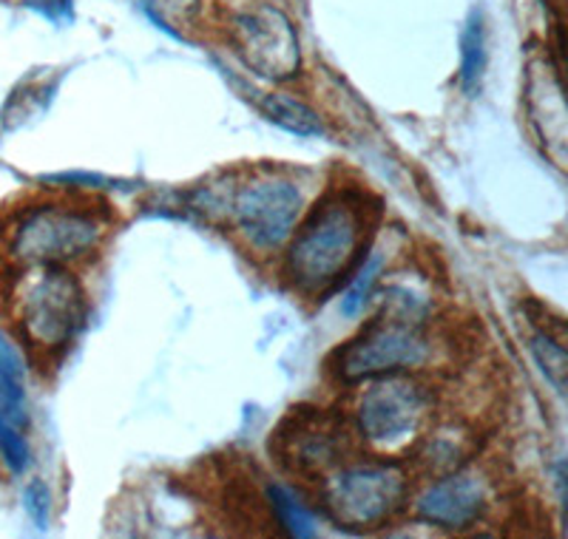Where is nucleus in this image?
I'll list each match as a JSON object with an SVG mask.
<instances>
[{"instance_id":"11","label":"nucleus","mask_w":568,"mask_h":539,"mask_svg":"<svg viewBox=\"0 0 568 539\" xmlns=\"http://www.w3.org/2000/svg\"><path fill=\"white\" fill-rule=\"evenodd\" d=\"M0 415L14 426L27 424V366L3 329H0Z\"/></svg>"},{"instance_id":"7","label":"nucleus","mask_w":568,"mask_h":539,"mask_svg":"<svg viewBox=\"0 0 568 539\" xmlns=\"http://www.w3.org/2000/svg\"><path fill=\"white\" fill-rule=\"evenodd\" d=\"M429 411V395L413 378L378 375L358 398V429L375 446H398L415 435Z\"/></svg>"},{"instance_id":"9","label":"nucleus","mask_w":568,"mask_h":539,"mask_svg":"<svg viewBox=\"0 0 568 539\" xmlns=\"http://www.w3.org/2000/svg\"><path fill=\"white\" fill-rule=\"evenodd\" d=\"M233 43L258 78L282 83L298 71V38L282 9L262 3L233 20Z\"/></svg>"},{"instance_id":"2","label":"nucleus","mask_w":568,"mask_h":539,"mask_svg":"<svg viewBox=\"0 0 568 539\" xmlns=\"http://www.w3.org/2000/svg\"><path fill=\"white\" fill-rule=\"evenodd\" d=\"M105 222L89 207L40 205L27 211L9 238V256L23 267H52L85 258L100 247Z\"/></svg>"},{"instance_id":"17","label":"nucleus","mask_w":568,"mask_h":539,"mask_svg":"<svg viewBox=\"0 0 568 539\" xmlns=\"http://www.w3.org/2000/svg\"><path fill=\"white\" fill-rule=\"evenodd\" d=\"M142 7L165 32L176 34V38H180L176 29L191 27L200 14V0H142Z\"/></svg>"},{"instance_id":"5","label":"nucleus","mask_w":568,"mask_h":539,"mask_svg":"<svg viewBox=\"0 0 568 539\" xmlns=\"http://www.w3.org/2000/svg\"><path fill=\"white\" fill-rule=\"evenodd\" d=\"M407 502V477L398 466H349L324 482V511L344 528H375Z\"/></svg>"},{"instance_id":"13","label":"nucleus","mask_w":568,"mask_h":539,"mask_svg":"<svg viewBox=\"0 0 568 539\" xmlns=\"http://www.w3.org/2000/svg\"><path fill=\"white\" fill-rule=\"evenodd\" d=\"M486 71V29L480 12L469 14L466 29L460 34V85L469 96L480 91V80Z\"/></svg>"},{"instance_id":"1","label":"nucleus","mask_w":568,"mask_h":539,"mask_svg":"<svg viewBox=\"0 0 568 539\" xmlns=\"http://www.w3.org/2000/svg\"><path fill=\"white\" fill-rule=\"evenodd\" d=\"M369 216L362 196L327 193L304 218L287 251V276L304 293H324L364 262Z\"/></svg>"},{"instance_id":"15","label":"nucleus","mask_w":568,"mask_h":539,"mask_svg":"<svg viewBox=\"0 0 568 539\" xmlns=\"http://www.w3.org/2000/svg\"><path fill=\"white\" fill-rule=\"evenodd\" d=\"M531 353H535L537 366L542 375L551 380L557 391H566V373H568V358L566 347L549 333H535L531 335Z\"/></svg>"},{"instance_id":"19","label":"nucleus","mask_w":568,"mask_h":539,"mask_svg":"<svg viewBox=\"0 0 568 539\" xmlns=\"http://www.w3.org/2000/svg\"><path fill=\"white\" fill-rule=\"evenodd\" d=\"M23 506H27L29 520L34 522V528L45 531L49 528V511H52V495L45 488L43 480H32L23 491Z\"/></svg>"},{"instance_id":"8","label":"nucleus","mask_w":568,"mask_h":539,"mask_svg":"<svg viewBox=\"0 0 568 539\" xmlns=\"http://www.w3.org/2000/svg\"><path fill=\"white\" fill-rule=\"evenodd\" d=\"M278 460L291 471L304 477H322L336 469L347 455V426L344 420L316 409H293L278 426L276 437Z\"/></svg>"},{"instance_id":"4","label":"nucleus","mask_w":568,"mask_h":539,"mask_svg":"<svg viewBox=\"0 0 568 539\" xmlns=\"http://www.w3.org/2000/svg\"><path fill=\"white\" fill-rule=\"evenodd\" d=\"M426 358H429V340L420 335L418 322L387 315V322L375 318L353 340L338 347L329 358V369L353 384V380L415 369Z\"/></svg>"},{"instance_id":"12","label":"nucleus","mask_w":568,"mask_h":539,"mask_svg":"<svg viewBox=\"0 0 568 539\" xmlns=\"http://www.w3.org/2000/svg\"><path fill=\"white\" fill-rule=\"evenodd\" d=\"M258 111L267 122H273V125H278V129L293 136L311 140V136L324 134V125L316 111L307 109L302 100L291 94H265L258 100Z\"/></svg>"},{"instance_id":"16","label":"nucleus","mask_w":568,"mask_h":539,"mask_svg":"<svg viewBox=\"0 0 568 539\" xmlns=\"http://www.w3.org/2000/svg\"><path fill=\"white\" fill-rule=\"evenodd\" d=\"M378 273H382V258L369 256L367 262H362V267L355 270V276L349 278L347 293L342 296V315L353 318V315H358L367 307L375 282H378Z\"/></svg>"},{"instance_id":"3","label":"nucleus","mask_w":568,"mask_h":539,"mask_svg":"<svg viewBox=\"0 0 568 539\" xmlns=\"http://www.w3.org/2000/svg\"><path fill=\"white\" fill-rule=\"evenodd\" d=\"M89 318V298L74 273L63 264L38 267L20 296V327L29 344L40 349H60L74 340Z\"/></svg>"},{"instance_id":"6","label":"nucleus","mask_w":568,"mask_h":539,"mask_svg":"<svg viewBox=\"0 0 568 539\" xmlns=\"http://www.w3.org/2000/svg\"><path fill=\"white\" fill-rule=\"evenodd\" d=\"M233 225L256 251H276L293 236L302 216V191L282 176L245 182L227 205Z\"/></svg>"},{"instance_id":"14","label":"nucleus","mask_w":568,"mask_h":539,"mask_svg":"<svg viewBox=\"0 0 568 539\" xmlns=\"http://www.w3.org/2000/svg\"><path fill=\"white\" fill-rule=\"evenodd\" d=\"M267 506H271L273 517L284 533H291V537H313L316 533L311 511L284 486H267Z\"/></svg>"},{"instance_id":"10","label":"nucleus","mask_w":568,"mask_h":539,"mask_svg":"<svg viewBox=\"0 0 568 539\" xmlns=\"http://www.w3.org/2000/svg\"><path fill=\"white\" fill-rule=\"evenodd\" d=\"M486 508L484 486L469 475H449L433 482L415 502V511L424 522L440 528H469L480 520Z\"/></svg>"},{"instance_id":"18","label":"nucleus","mask_w":568,"mask_h":539,"mask_svg":"<svg viewBox=\"0 0 568 539\" xmlns=\"http://www.w3.org/2000/svg\"><path fill=\"white\" fill-rule=\"evenodd\" d=\"M0 457L7 462L14 475H23L32 462V451H29L27 437L20 435L18 426L9 424L3 415H0Z\"/></svg>"},{"instance_id":"20","label":"nucleus","mask_w":568,"mask_h":539,"mask_svg":"<svg viewBox=\"0 0 568 539\" xmlns=\"http://www.w3.org/2000/svg\"><path fill=\"white\" fill-rule=\"evenodd\" d=\"M29 7H38L52 20H58L60 14H71V0H29Z\"/></svg>"}]
</instances>
